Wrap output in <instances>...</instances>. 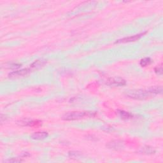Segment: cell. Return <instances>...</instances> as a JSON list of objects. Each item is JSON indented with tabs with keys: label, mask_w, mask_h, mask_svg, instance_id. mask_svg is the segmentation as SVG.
<instances>
[{
	"label": "cell",
	"mask_w": 163,
	"mask_h": 163,
	"mask_svg": "<svg viewBox=\"0 0 163 163\" xmlns=\"http://www.w3.org/2000/svg\"><path fill=\"white\" fill-rule=\"evenodd\" d=\"M153 95L151 88L147 89L131 90L127 93V96L134 99H145Z\"/></svg>",
	"instance_id": "obj_1"
},
{
	"label": "cell",
	"mask_w": 163,
	"mask_h": 163,
	"mask_svg": "<svg viewBox=\"0 0 163 163\" xmlns=\"http://www.w3.org/2000/svg\"><path fill=\"white\" fill-rule=\"evenodd\" d=\"M93 116V113L87 112H72L67 113L62 116V119L65 120H76L83 119L86 117Z\"/></svg>",
	"instance_id": "obj_2"
},
{
	"label": "cell",
	"mask_w": 163,
	"mask_h": 163,
	"mask_svg": "<svg viewBox=\"0 0 163 163\" xmlns=\"http://www.w3.org/2000/svg\"><path fill=\"white\" fill-rule=\"evenodd\" d=\"M31 71V70L30 68H24L20 70L14 71L8 74V77L10 79H17L19 77H22V76H24L27 75H28Z\"/></svg>",
	"instance_id": "obj_3"
},
{
	"label": "cell",
	"mask_w": 163,
	"mask_h": 163,
	"mask_svg": "<svg viewBox=\"0 0 163 163\" xmlns=\"http://www.w3.org/2000/svg\"><path fill=\"white\" fill-rule=\"evenodd\" d=\"M145 33H146L137 34V35H135L133 36H130V37H125V38H123L122 39H119V40L116 41L115 43H124L136 42V41H137L141 38Z\"/></svg>",
	"instance_id": "obj_4"
},
{
	"label": "cell",
	"mask_w": 163,
	"mask_h": 163,
	"mask_svg": "<svg viewBox=\"0 0 163 163\" xmlns=\"http://www.w3.org/2000/svg\"><path fill=\"white\" fill-rule=\"evenodd\" d=\"M106 84L111 86H124L126 84V82L123 79L119 77H111L106 81Z\"/></svg>",
	"instance_id": "obj_5"
},
{
	"label": "cell",
	"mask_w": 163,
	"mask_h": 163,
	"mask_svg": "<svg viewBox=\"0 0 163 163\" xmlns=\"http://www.w3.org/2000/svg\"><path fill=\"white\" fill-rule=\"evenodd\" d=\"M122 143L123 142L119 141V140H113V141L108 142L106 144V147L115 151L121 150L124 147L123 143Z\"/></svg>",
	"instance_id": "obj_6"
},
{
	"label": "cell",
	"mask_w": 163,
	"mask_h": 163,
	"mask_svg": "<svg viewBox=\"0 0 163 163\" xmlns=\"http://www.w3.org/2000/svg\"><path fill=\"white\" fill-rule=\"evenodd\" d=\"M48 134L45 131H42V132H35L30 136V138L35 140H44L48 137Z\"/></svg>",
	"instance_id": "obj_7"
},
{
	"label": "cell",
	"mask_w": 163,
	"mask_h": 163,
	"mask_svg": "<svg viewBox=\"0 0 163 163\" xmlns=\"http://www.w3.org/2000/svg\"><path fill=\"white\" fill-rule=\"evenodd\" d=\"M45 63H46V61L43 60V59H40V60L35 61L33 63H32V65L30 66L29 68L31 69V71L33 70H35V69L36 70L38 69V68H40L44 66L45 65Z\"/></svg>",
	"instance_id": "obj_8"
},
{
	"label": "cell",
	"mask_w": 163,
	"mask_h": 163,
	"mask_svg": "<svg viewBox=\"0 0 163 163\" xmlns=\"http://www.w3.org/2000/svg\"><path fill=\"white\" fill-rule=\"evenodd\" d=\"M20 126H32L34 124H35V122L32 120H28V119H24L19 121V122H17Z\"/></svg>",
	"instance_id": "obj_9"
},
{
	"label": "cell",
	"mask_w": 163,
	"mask_h": 163,
	"mask_svg": "<svg viewBox=\"0 0 163 163\" xmlns=\"http://www.w3.org/2000/svg\"><path fill=\"white\" fill-rule=\"evenodd\" d=\"M141 152H142V153H145V154H152V153H154L156 151L152 147L146 146L142 148Z\"/></svg>",
	"instance_id": "obj_10"
},
{
	"label": "cell",
	"mask_w": 163,
	"mask_h": 163,
	"mask_svg": "<svg viewBox=\"0 0 163 163\" xmlns=\"http://www.w3.org/2000/svg\"><path fill=\"white\" fill-rule=\"evenodd\" d=\"M152 62V60L150 57H145L140 61V64L142 67H145L149 65H151Z\"/></svg>",
	"instance_id": "obj_11"
},
{
	"label": "cell",
	"mask_w": 163,
	"mask_h": 163,
	"mask_svg": "<svg viewBox=\"0 0 163 163\" xmlns=\"http://www.w3.org/2000/svg\"><path fill=\"white\" fill-rule=\"evenodd\" d=\"M119 114L122 119H129L132 117V115L129 112H125L124 110H119Z\"/></svg>",
	"instance_id": "obj_12"
},
{
	"label": "cell",
	"mask_w": 163,
	"mask_h": 163,
	"mask_svg": "<svg viewBox=\"0 0 163 163\" xmlns=\"http://www.w3.org/2000/svg\"><path fill=\"white\" fill-rule=\"evenodd\" d=\"M80 153L78 152H70L69 153V156L72 158H76L80 156Z\"/></svg>",
	"instance_id": "obj_13"
},
{
	"label": "cell",
	"mask_w": 163,
	"mask_h": 163,
	"mask_svg": "<svg viewBox=\"0 0 163 163\" xmlns=\"http://www.w3.org/2000/svg\"><path fill=\"white\" fill-rule=\"evenodd\" d=\"M155 72L158 75H161L162 73V67L161 66H157L155 68Z\"/></svg>",
	"instance_id": "obj_14"
},
{
	"label": "cell",
	"mask_w": 163,
	"mask_h": 163,
	"mask_svg": "<svg viewBox=\"0 0 163 163\" xmlns=\"http://www.w3.org/2000/svg\"><path fill=\"white\" fill-rule=\"evenodd\" d=\"M4 162H22V160L19 159V158H13V159H8V160L5 161Z\"/></svg>",
	"instance_id": "obj_15"
}]
</instances>
